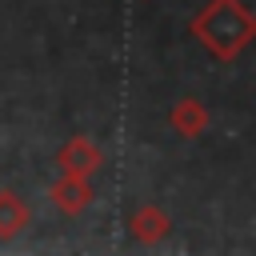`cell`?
Wrapping results in <instances>:
<instances>
[{
	"label": "cell",
	"mask_w": 256,
	"mask_h": 256,
	"mask_svg": "<svg viewBox=\"0 0 256 256\" xmlns=\"http://www.w3.org/2000/svg\"><path fill=\"white\" fill-rule=\"evenodd\" d=\"M56 164H60L68 176H88V172L100 164V156H96V148H92L88 140H68V144L60 148Z\"/></svg>",
	"instance_id": "obj_2"
},
{
	"label": "cell",
	"mask_w": 256,
	"mask_h": 256,
	"mask_svg": "<svg viewBox=\"0 0 256 256\" xmlns=\"http://www.w3.org/2000/svg\"><path fill=\"white\" fill-rule=\"evenodd\" d=\"M52 200H56V208H64V212H80V208L92 200V192H88L84 176H68V172H64V180L52 184Z\"/></svg>",
	"instance_id": "obj_3"
},
{
	"label": "cell",
	"mask_w": 256,
	"mask_h": 256,
	"mask_svg": "<svg viewBox=\"0 0 256 256\" xmlns=\"http://www.w3.org/2000/svg\"><path fill=\"white\" fill-rule=\"evenodd\" d=\"M28 224H32V208L16 192H0V240L20 236Z\"/></svg>",
	"instance_id": "obj_1"
}]
</instances>
